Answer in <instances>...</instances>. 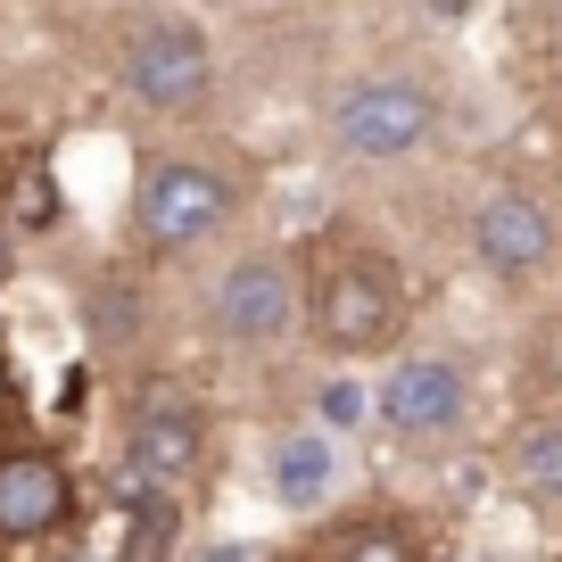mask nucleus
<instances>
[{
	"label": "nucleus",
	"instance_id": "f257e3e1",
	"mask_svg": "<svg viewBox=\"0 0 562 562\" xmlns=\"http://www.w3.org/2000/svg\"><path fill=\"white\" fill-rule=\"evenodd\" d=\"M248 207V182L207 149H149L133 175V248L140 265L199 257L215 232H232Z\"/></svg>",
	"mask_w": 562,
	"mask_h": 562
},
{
	"label": "nucleus",
	"instance_id": "f03ea898",
	"mask_svg": "<svg viewBox=\"0 0 562 562\" xmlns=\"http://www.w3.org/2000/svg\"><path fill=\"white\" fill-rule=\"evenodd\" d=\"M315 348L339 356V364H364V356L397 348L405 331V273L397 257H389L381 240H364V232H331V240L315 248Z\"/></svg>",
	"mask_w": 562,
	"mask_h": 562
},
{
	"label": "nucleus",
	"instance_id": "7ed1b4c3",
	"mask_svg": "<svg viewBox=\"0 0 562 562\" xmlns=\"http://www.w3.org/2000/svg\"><path fill=\"white\" fill-rule=\"evenodd\" d=\"M116 91L149 124H199L215 108V91H224L207 25L182 18V9H140L116 34Z\"/></svg>",
	"mask_w": 562,
	"mask_h": 562
},
{
	"label": "nucleus",
	"instance_id": "20e7f679",
	"mask_svg": "<svg viewBox=\"0 0 562 562\" xmlns=\"http://www.w3.org/2000/svg\"><path fill=\"white\" fill-rule=\"evenodd\" d=\"M439 124H447V91L422 67H364L339 83L323 133L348 166H405L439 140Z\"/></svg>",
	"mask_w": 562,
	"mask_h": 562
},
{
	"label": "nucleus",
	"instance_id": "39448f33",
	"mask_svg": "<svg viewBox=\"0 0 562 562\" xmlns=\"http://www.w3.org/2000/svg\"><path fill=\"white\" fill-rule=\"evenodd\" d=\"M207 339L232 356H273L299 331V265L281 248H240L224 273L207 281Z\"/></svg>",
	"mask_w": 562,
	"mask_h": 562
},
{
	"label": "nucleus",
	"instance_id": "423d86ee",
	"mask_svg": "<svg viewBox=\"0 0 562 562\" xmlns=\"http://www.w3.org/2000/svg\"><path fill=\"white\" fill-rule=\"evenodd\" d=\"M207 463V405L182 381H140L124 405V472L140 496H175Z\"/></svg>",
	"mask_w": 562,
	"mask_h": 562
},
{
	"label": "nucleus",
	"instance_id": "0eeeda50",
	"mask_svg": "<svg viewBox=\"0 0 562 562\" xmlns=\"http://www.w3.org/2000/svg\"><path fill=\"white\" fill-rule=\"evenodd\" d=\"M372 422H381L397 447L456 439L463 422H472V372H463V356H447V348L397 356V364L381 372V389H372Z\"/></svg>",
	"mask_w": 562,
	"mask_h": 562
},
{
	"label": "nucleus",
	"instance_id": "6e6552de",
	"mask_svg": "<svg viewBox=\"0 0 562 562\" xmlns=\"http://www.w3.org/2000/svg\"><path fill=\"white\" fill-rule=\"evenodd\" d=\"M562 232H554V207H546L529 182H496V191H480L472 207V257L488 281H538L546 265H554Z\"/></svg>",
	"mask_w": 562,
	"mask_h": 562
},
{
	"label": "nucleus",
	"instance_id": "1a4fd4ad",
	"mask_svg": "<svg viewBox=\"0 0 562 562\" xmlns=\"http://www.w3.org/2000/svg\"><path fill=\"white\" fill-rule=\"evenodd\" d=\"M75 513V480L50 447H0V546L58 538Z\"/></svg>",
	"mask_w": 562,
	"mask_h": 562
},
{
	"label": "nucleus",
	"instance_id": "9d476101",
	"mask_svg": "<svg viewBox=\"0 0 562 562\" xmlns=\"http://www.w3.org/2000/svg\"><path fill=\"white\" fill-rule=\"evenodd\" d=\"M265 488H273L281 513L331 505V488H339V447H331V430H281L273 456H265Z\"/></svg>",
	"mask_w": 562,
	"mask_h": 562
},
{
	"label": "nucleus",
	"instance_id": "9b49d317",
	"mask_svg": "<svg viewBox=\"0 0 562 562\" xmlns=\"http://www.w3.org/2000/svg\"><path fill=\"white\" fill-rule=\"evenodd\" d=\"M331 562H422V529L405 513H364L331 538Z\"/></svg>",
	"mask_w": 562,
	"mask_h": 562
},
{
	"label": "nucleus",
	"instance_id": "f8f14e48",
	"mask_svg": "<svg viewBox=\"0 0 562 562\" xmlns=\"http://www.w3.org/2000/svg\"><path fill=\"white\" fill-rule=\"evenodd\" d=\"M513 488L529 505H562V422H529L513 439Z\"/></svg>",
	"mask_w": 562,
	"mask_h": 562
},
{
	"label": "nucleus",
	"instance_id": "ddd939ff",
	"mask_svg": "<svg viewBox=\"0 0 562 562\" xmlns=\"http://www.w3.org/2000/svg\"><path fill=\"white\" fill-rule=\"evenodd\" d=\"M83 315H91V331H100V348H124V339L140 331V299H133V273H108V290L91 281Z\"/></svg>",
	"mask_w": 562,
	"mask_h": 562
},
{
	"label": "nucleus",
	"instance_id": "4468645a",
	"mask_svg": "<svg viewBox=\"0 0 562 562\" xmlns=\"http://www.w3.org/2000/svg\"><path fill=\"white\" fill-rule=\"evenodd\" d=\"M356 422H372V389H364V381H323L315 430H356Z\"/></svg>",
	"mask_w": 562,
	"mask_h": 562
},
{
	"label": "nucleus",
	"instance_id": "2eb2a0df",
	"mask_svg": "<svg viewBox=\"0 0 562 562\" xmlns=\"http://www.w3.org/2000/svg\"><path fill=\"white\" fill-rule=\"evenodd\" d=\"M191 562H257V554H248V546H232V538H224V546H199Z\"/></svg>",
	"mask_w": 562,
	"mask_h": 562
}]
</instances>
